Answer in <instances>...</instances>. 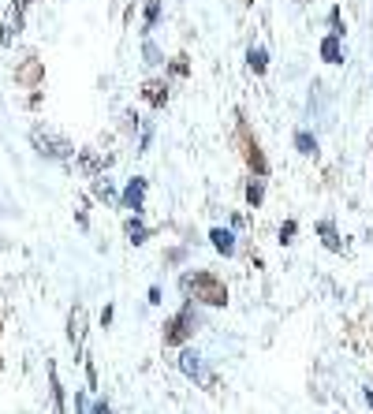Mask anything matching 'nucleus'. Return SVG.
Instances as JSON below:
<instances>
[{"label": "nucleus", "mask_w": 373, "mask_h": 414, "mask_svg": "<svg viewBox=\"0 0 373 414\" xmlns=\"http://www.w3.org/2000/svg\"><path fill=\"white\" fill-rule=\"evenodd\" d=\"M183 291H194V299L210 302V306H224L228 302V288L213 272H194V276H183Z\"/></svg>", "instance_id": "nucleus-1"}, {"label": "nucleus", "mask_w": 373, "mask_h": 414, "mask_svg": "<svg viewBox=\"0 0 373 414\" xmlns=\"http://www.w3.org/2000/svg\"><path fill=\"white\" fill-rule=\"evenodd\" d=\"M295 146H299L302 154H317V142H314L310 135H306V131H299V135H295Z\"/></svg>", "instance_id": "nucleus-16"}, {"label": "nucleus", "mask_w": 373, "mask_h": 414, "mask_svg": "<svg viewBox=\"0 0 373 414\" xmlns=\"http://www.w3.org/2000/svg\"><path fill=\"white\" fill-rule=\"evenodd\" d=\"M210 239H213V246L221 250L224 258H232V254H235V239H232V232H224V228H213Z\"/></svg>", "instance_id": "nucleus-7"}, {"label": "nucleus", "mask_w": 373, "mask_h": 414, "mask_svg": "<svg viewBox=\"0 0 373 414\" xmlns=\"http://www.w3.org/2000/svg\"><path fill=\"white\" fill-rule=\"evenodd\" d=\"M94 191H97V194H101V198H116V191H112V183H108V179H105V183H97V187H94Z\"/></svg>", "instance_id": "nucleus-18"}, {"label": "nucleus", "mask_w": 373, "mask_h": 414, "mask_svg": "<svg viewBox=\"0 0 373 414\" xmlns=\"http://www.w3.org/2000/svg\"><path fill=\"white\" fill-rule=\"evenodd\" d=\"M317 232H321V239H325V246H328V250H344V243L336 239V228H332V221H321V224H317Z\"/></svg>", "instance_id": "nucleus-9"}, {"label": "nucleus", "mask_w": 373, "mask_h": 414, "mask_svg": "<svg viewBox=\"0 0 373 414\" xmlns=\"http://www.w3.org/2000/svg\"><path fill=\"white\" fill-rule=\"evenodd\" d=\"M157 19V0H149V8H146V23H153Z\"/></svg>", "instance_id": "nucleus-20"}, {"label": "nucleus", "mask_w": 373, "mask_h": 414, "mask_svg": "<svg viewBox=\"0 0 373 414\" xmlns=\"http://www.w3.org/2000/svg\"><path fill=\"white\" fill-rule=\"evenodd\" d=\"M94 414H112V411H108V403H97V411Z\"/></svg>", "instance_id": "nucleus-21"}, {"label": "nucleus", "mask_w": 373, "mask_h": 414, "mask_svg": "<svg viewBox=\"0 0 373 414\" xmlns=\"http://www.w3.org/2000/svg\"><path fill=\"white\" fill-rule=\"evenodd\" d=\"M82 332H86V310L75 306V310H71V343H75V347L82 343Z\"/></svg>", "instance_id": "nucleus-8"}, {"label": "nucleus", "mask_w": 373, "mask_h": 414, "mask_svg": "<svg viewBox=\"0 0 373 414\" xmlns=\"http://www.w3.org/2000/svg\"><path fill=\"white\" fill-rule=\"evenodd\" d=\"M291 235H295V221H288V224L280 228V239H284V243H291Z\"/></svg>", "instance_id": "nucleus-19"}, {"label": "nucleus", "mask_w": 373, "mask_h": 414, "mask_svg": "<svg viewBox=\"0 0 373 414\" xmlns=\"http://www.w3.org/2000/svg\"><path fill=\"white\" fill-rule=\"evenodd\" d=\"M124 232L131 235V243H146V224L135 221V216H131V221L124 224Z\"/></svg>", "instance_id": "nucleus-12"}, {"label": "nucleus", "mask_w": 373, "mask_h": 414, "mask_svg": "<svg viewBox=\"0 0 373 414\" xmlns=\"http://www.w3.org/2000/svg\"><path fill=\"white\" fill-rule=\"evenodd\" d=\"M366 403H370V407H373V388H366Z\"/></svg>", "instance_id": "nucleus-22"}, {"label": "nucleus", "mask_w": 373, "mask_h": 414, "mask_svg": "<svg viewBox=\"0 0 373 414\" xmlns=\"http://www.w3.org/2000/svg\"><path fill=\"white\" fill-rule=\"evenodd\" d=\"M265 64H269L265 49H250V68H254V71H265Z\"/></svg>", "instance_id": "nucleus-17"}, {"label": "nucleus", "mask_w": 373, "mask_h": 414, "mask_svg": "<svg viewBox=\"0 0 373 414\" xmlns=\"http://www.w3.org/2000/svg\"><path fill=\"white\" fill-rule=\"evenodd\" d=\"M194 325H198V318H194V310L191 306H183L180 313H175V318L168 321V325H164V343H183L186 340V336H191L194 332Z\"/></svg>", "instance_id": "nucleus-2"}, {"label": "nucleus", "mask_w": 373, "mask_h": 414, "mask_svg": "<svg viewBox=\"0 0 373 414\" xmlns=\"http://www.w3.org/2000/svg\"><path fill=\"white\" fill-rule=\"evenodd\" d=\"M23 4H27V0H15V4L4 12V23H0V45H12V41H15L19 27H23Z\"/></svg>", "instance_id": "nucleus-3"}, {"label": "nucleus", "mask_w": 373, "mask_h": 414, "mask_svg": "<svg viewBox=\"0 0 373 414\" xmlns=\"http://www.w3.org/2000/svg\"><path fill=\"white\" fill-rule=\"evenodd\" d=\"M261 198H265V187H261V179H254V183L247 187V202H250V205H261Z\"/></svg>", "instance_id": "nucleus-15"}, {"label": "nucleus", "mask_w": 373, "mask_h": 414, "mask_svg": "<svg viewBox=\"0 0 373 414\" xmlns=\"http://www.w3.org/2000/svg\"><path fill=\"white\" fill-rule=\"evenodd\" d=\"M52 411L64 414V388H60V380H57V369H52Z\"/></svg>", "instance_id": "nucleus-14"}, {"label": "nucleus", "mask_w": 373, "mask_h": 414, "mask_svg": "<svg viewBox=\"0 0 373 414\" xmlns=\"http://www.w3.org/2000/svg\"><path fill=\"white\" fill-rule=\"evenodd\" d=\"M146 101L157 105V108L168 101V90H164V82H146Z\"/></svg>", "instance_id": "nucleus-11"}, {"label": "nucleus", "mask_w": 373, "mask_h": 414, "mask_svg": "<svg viewBox=\"0 0 373 414\" xmlns=\"http://www.w3.org/2000/svg\"><path fill=\"white\" fill-rule=\"evenodd\" d=\"M142 198H146V179H131L127 191H124V205L138 213V209H142Z\"/></svg>", "instance_id": "nucleus-6"}, {"label": "nucleus", "mask_w": 373, "mask_h": 414, "mask_svg": "<svg viewBox=\"0 0 373 414\" xmlns=\"http://www.w3.org/2000/svg\"><path fill=\"white\" fill-rule=\"evenodd\" d=\"M321 57H325L328 64H339V60H344V52H339V41H336V34L321 41Z\"/></svg>", "instance_id": "nucleus-10"}, {"label": "nucleus", "mask_w": 373, "mask_h": 414, "mask_svg": "<svg viewBox=\"0 0 373 414\" xmlns=\"http://www.w3.org/2000/svg\"><path fill=\"white\" fill-rule=\"evenodd\" d=\"M180 369H183L186 377L210 380V369H205V362H202V355H198V351H183V355H180Z\"/></svg>", "instance_id": "nucleus-4"}, {"label": "nucleus", "mask_w": 373, "mask_h": 414, "mask_svg": "<svg viewBox=\"0 0 373 414\" xmlns=\"http://www.w3.org/2000/svg\"><path fill=\"white\" fill-rule=\"evenodd\" d=\"M34 142L41 146V154H49V157H68L71 154V142H64V138H45L41 131H34Z\"/></svg>", "instance_id": "nucleus-5"}, {"label": "nucleus", "mask_w": 373, "mask_h": 414, "mask_svg": "<svg viewBox=\"0 0 373 414\" xmlns=\"http://www.w3.org/2000/svg\"><path fill=\"white\" fill-rule=\"evenodd\" d=\"M247 161H250V168H254L258 176H265V172H269V165H265V157H261V149H258V146H250V149H247Z\"/></svg>", "instance_id": "nucleus-13"}]
</instances>
